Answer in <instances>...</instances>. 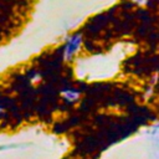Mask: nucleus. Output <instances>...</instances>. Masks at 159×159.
Instances as JSON below:
<instances>
[{
	"mask_svg": "<svg viewBox=\"0 0 159 159\" xmlns=\"http://www.w3.org/2000/svg\"><path fill=\"white\" fill-rule=\"evenodd\" d=\"M80 42H81V36H80V35H77V36H75V37H72V39L70 40V42H68V45H67V47H66V56H67V57H70V56L73 53V51L78 47Z\"/></svg>",
	"mask_w": 159,
	"mask_h": 159,
	"instance_id": "nucleus-1",
	"label": "nucleus"
}]
</instances>
